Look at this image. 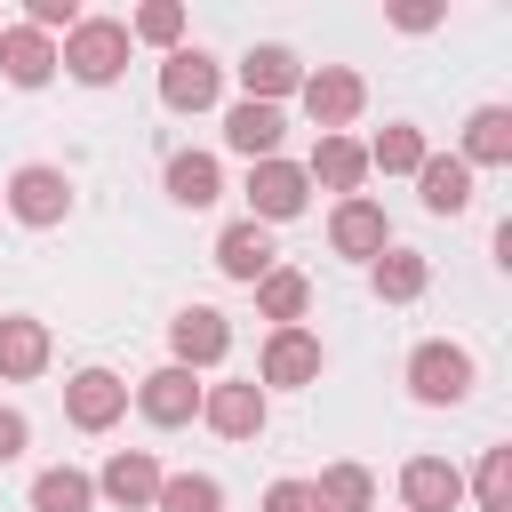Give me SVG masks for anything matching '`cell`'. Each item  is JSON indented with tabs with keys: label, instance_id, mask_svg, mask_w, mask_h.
<instances>
[{
	"label": "cell",
	"instance_id": "603a6c76",
	"mask_svg": "<svg viewBox=\"0 0 512 512\" xmlns=\"http://www.w3.org/2000/svg\"><path fill=\"white\" fill-rule=\"evenodd\" d=\"M168 200H176V208H216V200H224L216 152H168Z\"/></svg>",
	"mask_w": 512,
	"mask_h": 512
},
{
	"label": "cell",
	"instance_id": "5b68a950",
	"mask_svg": "<svg viewBox=\"0 0 512 512\" xmlns=\"http://www.w3.org/2000/svg\"><path fill=\"white\" fill-rule=\"evenodd\" d=\"M320 368H328V352H320V336H312V328H272V336H264V352H256V384H264V392L320 384Z\"/></svg>",
	"mask_w": 512,
	"mask_h": 512
},
{
	"label": "cell",
	"instance_id": "4fadbf2b",
	"mask_svg": "<svg viewBox=\"0 0 512 512\" xmlns=\"http://www.w3.org/2000/svg\"><path fill=\"white\" fill-rule=\"evenodd\" d=\"M64 416H72L80 432H112V424L128 416V384H120L112 368H80V376L64 384Z\"/></svg>",
	"mask_w": 512,
	"mask_h": 512
},
{
	"label": "cell",
	"instance_id": "f1b7e54d",
	"mask_svg": "<svg viewBox=\"0 0 512 512\" xmlns=\"http://www.w3.org/2000/svg\"><path fill=\"white\" fill-rule=\"evenodd\" d=\"M152 512H224V488L208 472H168L160 496H152Z\"/></svg>",
	"mask_w": 512,
	"mask_h": 512
},
{
	"label": "cell",
	"instance_id": "1f68e13d",
	"mask_svg": "<svg viewBox=\"0 0 512 512\" xmlns=\"http://www.w3.org/2000/svg\"><path fill=\"white\" fill-rule=\"evenodd\" d=\"M264 512H320L312 504V480H272L264 488Z\"/></svg>",
	"mask_w": 512,
	"mask_h": 512
},
{
	"label": "cell",
	"instance_id": "cb8c5ba5",
	"mask_svg": "<svg viewBox=\"0 0 512 512\" xmlns=\"http://www.w3.org/2000/svg\"><path fill=\"white\" fill-rule=\"evenodd\" d=\"M256 312H264L272 328H304V312H312V280H304L296 264H272V272L256 280Z\"/></svg>",
	"mask_w": 512,
	"mask_h": 512
},
{
	"label": "cell",
	"instance_id": "8fae6325",
	"mask_svg": "<svg viewBox=\"0 0 512 512\" xmlns=\"http://www.w3.org/2000/svg\"><path fill=\"white\" fill-rule=\"evenodd\" d=\"M88 480H96V496H104V504H120V512H152V496H160V480H168V472H160V456H152V448H112V456H104V472H88Z\"/></svg>",
	"mask_w": 512,
	"mask_h": 512
},
{
	"label": "cell",
	"instance_id": "9c48e42d",
	"mask_svg": "<svg viewBox=\"0 0 512 512\" xmlns=\"http://www.w3.org/2000/svg\"><path fill=\"white\" fill-rule=\"evenodd\" d=\"M200 392H208V384H200L192 368H176V360H168V368H152L128 400H136V416H144V424L176 432V424H192V416H200Z\"/></svg>",
	"mask_w": 512,
	"mask_h": 512
},
{
	"label": "cell",
	"instance_id": "d6986e66",
	"mask_svg": "<svg viewBox=\"0 0 512 512\" xmlns=\"http://www.w3.org/2000/svg\"><path fill=\"white\" fill-rule=\"evenodd\" d=\"M0 72H8V88H48L56 80V40H40L32 24H8L0 32Z\"/></svg>",
	"mask_w": 512,
	"mask_h": 512
},
{
	"label": "cell",
	"instance_id": "d6a6232c",
	"mask_svg": "<svg viewBox=\"0 0 512 512\" xmlns=\"http://www.w3.org/2000/svg\"><path fill=\"white\" fill-rule=\"evenodd\" d=\"M24 448H32V424H24L16 408H0V464H16Z\"/></svg>",
	"mask_w": 512,
	"mask_h": 512
},
{
	"label": "cell",
	"instance_id": "2e32d148",
	"mask_svg": "<svg viewBox=\"0 0 512 512\" xmlns=\"http://www.w3.org/2000/svg\"><path fill=\"white\" fill-rule=\"evenodd\" d=\"M400 504L408 512H456L464 504V472L448 456H408L400 464Z\"/></svg>",
	"mask_w": 512,
	"mask_h": 512
},
{
	"label": "cell",
	"instance_id": "3957f363",
	"mask_svg": "<svg viewBox=\"0 0 512 512\" xmlns=\"http://www.w3.org/2000/svg\"><path fill=\"white\" fill-rule=\"evenodd\" d=\"M0 208H8L16 224L48 232V224H64V216H72V176H64V168H48V160H24V168L0 184Z\"/></svg>",
	"mask_w": 512,
	"mask_h": 512
},
{
	"label": "cell",
	"instance_id": "7a4b0ae2",
	"mask_svg": "<svg viewBox=\"0 0 512 512\" xmlns=\"http://www.w3.org/2000/svg\"><path fill=\"white\" fill-rule=\"evenodd\" d=\"M472 384H480V360H472L464 344L424 336V344L408 352V392H416L424 408H464V400H472Z\"/></svg>",
	"mask_w": 512,
	"mask_h": 512
},
{
	"label": "cell",
	"instance_id": "83f0119b",
	"mask_svg": "<svg viewBox=\"0 0 512 512\" xmlns=\"http://www.w3.org/2000/svg\"><path fill=\"white\" fill-rule=\"evenodd\" d=\"M424 152H432V144H424V128L392 120V128L368 144V176H376V168H384V176H416V168H424Z\"/></svg>",
	"mask_w": 512,
	"mask_h": 512
},
{
	"label": "cell",
	"instance_id": "ac0fdd59",
	"mask_svg": "<svg viewBox=\"0 0 512 512\" xmlns=\"http://www.w3.org/2000/svg\"><path fill=\"white\" fill-rule=\"evenodd\" d=\"M304 176H312V184H328L336 200H352V192L368 184V144H352V136H320V144H312V160H304Z\"/></svg>",
	"mask_w": 512,
	"mask_h": 512
},
{
	"label": "cell",
	"instance_id": "484cf974",
	"mask_svg": "<svg viewBox=\"0 0 512 512\" xmlns=\"http://www.w3.org/2000/svg\"><path fill=\"white\" fill-rule=\"evenodd\" d=\"M312 504H320V512H368V504H376V472L344 456V464H328V472L312 480Z\"/></svg>",
	"mask_w": 512,
	"mask_h": 512
},
{
	"label": "cell",
	"instance_id": "5bb4252c",
	"mask_svg": "<svg viewBox=\"0 0 512 512\" xmlns=\"http://www.w3.org/2000/svg\"><path fill=\"white\" fill-rule=\"evenodd\" d=\"M272 264H280V248H272V232H264L256 216H240V224H224V232H216V272H224V280L256 288Z\"/></svg>",
	"mask_w": 512,
	"mask_h": 512
},
{
	"label": "cell",
	"instance_id": "7c38bea8",
	"mask_svg": "<svg viewBox=\"0 0 512 512\" xmlns=\"http://www.w3.org/2000/svg\"><path fill=\"white\" fill-rule=\"evenodd\" d=\"M168 352H176V368H216L224 352H232V320L216 312V304H184L176 320H168Z\"/></svg>",
	"mask_w": 512,
	"mask_h": 512
},
{
	"label": "cell",
	"instance_id": "4dcf8cb0",
	"mask_svg": "<svg viewBox=\"0 0 512 512\" xmlns=\"http://www.w3.org/2000/svg\"><path fill=\"white\" fill-rule=\"evenodd\" d=\"M464 496H472L480 512H512V448H488L480 472L464 480Z\"/></svg>",
	"mask_w": 512,
	"mask_h": 512
},
{
	"label": "cell",
	"instance_id": "30bf717a",
	"mask_svg": "<svg viewBox=\"0 0 512 512\" xmlns=\"http://www.w3.org/2000/svg\"><path fill=\"white\" fill-rule=\"evenodd\" d=\"M264 416H272V392H264L256 376H240V384H208V392H200V424L224 432V440H256Z\"/></svg>",
	"mask_w": 512,
	"mask_h": 512
},
{
	"label": "cell",
	"instance_id": "836d02e7",
	"mask_svg": "<svg viewBox=\"0 0 512 512\" xmlns=\"http://www.w3.org/2000/svg\"><path fill=\"white\" fill-rule=\"evenodd\" d=\"M392 24H400V32H432V24H440V8H432V0H400V8H392Z\"/></svg>",
	"mask_w": 512,
	"mask_h": 512
},
{
	"label": "cell",
	"instance_id": "d4e9b609",
	"mask_svg": "<svg viewBox=\"0 0 512 512\" xmlns=\"http://www.w3.org/2000/svg\"><path fill=\"white\" fill-rule=\"evenodd\" d=\"M368 288H376L384 304H416V296L432 288V264H424L416 248H384V256L368 264Z\"/></svg>",
	"mask_w": 512,
	"mask_h": 512
},
{
	"label": "cell",
	"instance_id": "ffe728a7",
	"mask_svg": "<svg viewBox=\"0 0 512 512\" xmlns=\"http://www.w3.org/2000/svg\"><path fill=\"white\" fill-rule=\"evenodd\" d=\"M48 352H56V344H48V320H32V312H8V320H0V376H8V384L40 376Z\"/></svg>",
	"mask_w": 512,
	"mask_h": 512
},
{
	"label": "cell",
	"instance_id": "52a82bcc",
	"mask_svg": "<svg viewBox=\"0 0 512 512\" xmlns=\"http://www.w3.org/2000/svg\"><path fill=\"white\" fill-rule=\"evenodd\" d=\"M312 208V176L296 168V160H256L248 168V216L272 232V224H288V216H304Z\"/></svg>",
	"mask_w": 512,
	"mask_h": 512
},
{
	"label": "cell",
	"instance_id": "44dd1931",
	"mask_svg": "<svg viewBox=\"0 0 512 512\" xmlns=\"http://www.w3.org/2000/svg\"><path fill=\"white\" fill-rule=\"evenodd\" d=\"M416 192H424V208H432V216H464V208H472V168H464L456 152H424Z\"/></svg>",
	"mask_w": 512,
	"mask_h": 512
},
{
	"label": "cell",
	"instance_id": "6da1fadb",
	"mask_svg": "<svg viewBox=\"0 0 512 512\" xmlns=\"http://www.w3.org/2000/svg\"><path fill=\"white\" fill-rule=\"evenodd\" d=\"M128 24L120 16H80L72 32H64V48H56V64L80 80V88H112L120 72H128Z\"/></svg>",
	"mask_w": 512,
	"mask_h": 512
},
{
	"label": "cell",
	"instance_id": "f546056e",
	"mask_svg": "<svg viewBox=\"0 0 512 512\" xmlns=\"http://www.w3.org/2000/svg\"><path fill=\"white\" fill-rule=\"evenodd\" d=\"M128 40H144V48H160V56L184 48V8H176V0H144V8L128 16Z\"/></svg>",
	"mask_w": 512,
	"mask_h": 512
},
{
	"label": "cell",
	"instance_id": "277c9868",
	"mask_svg": "<svg viewBox=\"0 0 512 512\" xmlns=\"http://www.w3.org/2000/svg\"><path fill=\"white\" fill-rule=\"evenodd\" d=\"M296 104H304V120H312L320 136H344V128L360 120V104H368V80H360L352 64H320V72H304Z\"/></svg>",
	"mask_w": 512,
	"mask_h": 512
},
{
	"label": "cell",
	"instance_id": "4316f807",
	"mask_svg": "<svg viewBox=\"0 0 512 512\" xmlns=\"http://www.w3.org/2000/svg\"><path fill=\"white\" fill-rule=\"evenodd\" d=\"M96 504V480L80 472V464H48V472H32V512H88Z\"/></svg>",
	"mask_w": 512,
	"mask_h": 512
},
{
	"label": "cell",
	"instance_id": "ba28073f",
	"mask_svg": "<svg viewBox=\"0 0 512 512\" xmlns=\"http://www.w3.org/2000/svg\"><path fill=\"white\" fill-rule=\"evenodd\" d=\"M328 248H336V256H352V264H376V256L392 248V216H384L368 192H352V200H336V208H328Z\"/></svg>",
	"mask_w": 512,
	"mask_h": 512
},
{
	"label": "cell",
	"instance_id": "e0dca14e",
	"mask_svg": "<svg viewBox=\"0 0 512 512\" xmlns=\"http://www.w3.org/2000/svg\"><path fill=\"white\" fill-rule=\"evenodd\" d=\"M280 128H288L280 104H248V96H240V104L224 112V144H232L248 168H256V160H280Z\"/></svg>",
	"mask_w": 512,
	"mask_h": 512
},
{
	"label": "cell",
	"instance_id": "8992f818",
	"mask_svg": "<svg viewBox=\"0 0 512 512\" xmlns=\"http://www.w3.org/2000/svg\"><path fill=\"white\" fill-rule=\"evenodd\" d=\"M224 96V64L208 48H168L160 56V104L168 112H208Z\"/></svg>",
	"mask_w": 512,
	"mask_h": 512
},
{
	"label": "cell",
	"instance_id": "7402d4cb",
	"mask_svg": "<svg viewBox=\"0 0 512 512\" xmlns=\"http://www.w3.org/2000/svg\"><path fill=\"white\" fill-rule=\"evenodd\" d=\"M464 168H512V112L504 104H480L472 120H464V152H456Z\"/></svg>",
	"mask_w": 512,
	"mask_h": 512
},
{
	"label": "cell",
	"instance_id": "9a60e30c",
	"mask_svg": "<svg viewBox=\"0 0 512 512\" xmlns=\"http://www.w3.org/2000/svg\"><path fill=\"white\" fill-rule=\"evenodd\" d=\"M240 88H248V104H280V96H296V88H304V64H296V48H280V40H256V48L240 56Z\"/></svg>",
	"mask_w": 512,
	"mask_h": 512
}]
</instances>
